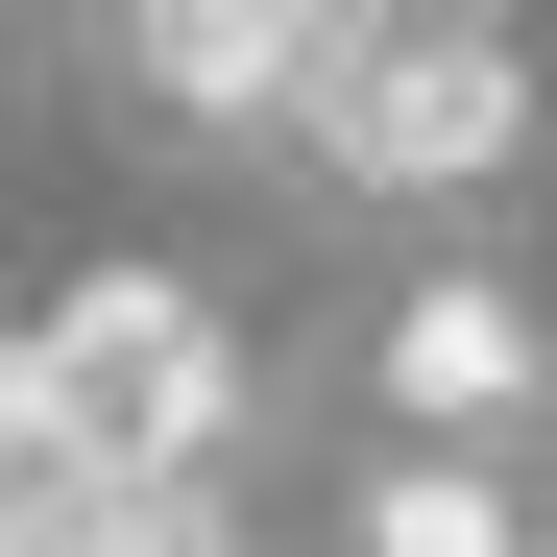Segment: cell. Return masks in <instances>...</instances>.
<instances>
[{
    "label": "cell",
    "mask_w": 557,
    "mask_h": 557,
    "mask_svg": "<svg viewBox=\"0 0 557 557\" xmlns=\"http://www.w3.org/2000/svg\"><path fill=\"white\" fill-rule=\"evenodd\" d=\"M243 460V339L170 267H73L0 363V485H219Z\"/></svg>",
    "instance_id": "obj_1"
},
{
    "label": "cell",
    "mask_w": 557,
    "mask_h": 557,
    "mask_svg": "<svg viewBox=\"0 0 557 557\" xmlns=\"http://www.w3.org/2000/svg\"><path fill=\"white\" fill-rule=\"evenodd\" d=\"M292 146H315V195H509L533 170V49L509 25H363L339 0Z\"/></svg>",
    "instance_id": "obj_2"
},
{
    "label": "cell",
    "mask_w": 557,
    "mask_h": 557,
    "mask_svg": "<svg viewBox=\"0 0 557 557\" xmlns=\"http://www.w3.org/2000/svg\"><path fill=\"white\" fill-rule=\"evenodd\" d=\"M363 388H388V460H509V436L557 412V315L509 292V267H412Z\"/></svg>",
    "instance_id": "obj_3"
},
{
    "label": "cell",
    "mask_w": 557,
    "mask_h": 557,
    "mask_svg": "<svg viewBox=\"0 0 557 557\" xmlns=\"http://www.w3.org/2000/svg\"><path fill=\"white\" fill-rule=\"evenodd\" d=\"M315 49H339V0H146V25H122V73H146V98L170 122H267V146H292L315 122Z\"/></svg>",
    "instance_id": "obj_4"
},
{
    "label": "cell",
    "mask_w": 557,
    "mask_h": 557,
    "mask_svg": "<svg viewBox=\"0 0 557 557\" xmlns=\"http://www.w3.org/2000/svg\"><path fill=\"white\" fill-rule=\"evenodd\" d=\"M363 557H557L509 460H363Z\"/></svg>",
    "instance_id": "obj_5"
},
{
    "label": "cell",
    "mask_w": 557,
    "mask_h": 557,
    "mask_svg": "<svg viewBox=\"0 0 557 557\" xmlns=\"http://www.w3.org/2000/svg\"><path fill=\"white\" fill-rule=\"evenodd\" d=\"M0 557H243V533H219V485H25Z\"/></svg>",
    "instance_id": "obj_6"
}]
</instances>
